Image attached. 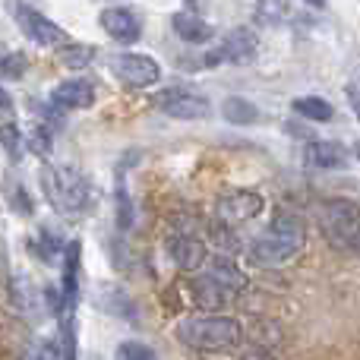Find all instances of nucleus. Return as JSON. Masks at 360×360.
Here are the masks:
<instances>
[{
  "mask_svg": "<svg viewBox=\"0 0 360 360\" xmlns=\"http://www.w3.org/2000/svg\"><path fill=\"white\" fill-rule=\"evenodd\" d=\"M193 4H196V0H193Z\"/></svg>",
  "mask_w": 360,
  "mask_h": 360,
  "instance_id": "obj_30",
  "label": "nucleus"
},
{
  "mask_svg": "<svg viewBox=\"0 0 360 360\" xmlns=\"http://www.w3.org/2000/svg\"><path fill=\"white\" fill-rule=\"evenodd\" d=\"M13 13H16V22H19V29L25 32V38H29V41L41 44V48H63V44H70L67 32H63L57 22H51L48 16H41L38 10L19 4Z\"/></svg>",
  "mask_w": 360,
  "mask_h": 360,
  "instance_id": "obj_6",
  "label": "nucleus"
},
{
  "mask_svg": "<svg viewBox=\"0 0 360 360\" xmlns=\"http://www.w3.org/2000/svg\"><path fill=\"white\" fill-rule=\"evenodd\" d=\"M256 35L250 29H231L221 38L215 51L202 57V67H218V63H250L256 57Z\"/></svg>",
  "mask_w": 360,
  "mask_h": 360,
  "instance_id": "obj_7",
  "label": "nucleus"
},
{
  "mask_svg": "<svg viewBox=\"0 0 360 360\" xmlns=\"http://www.w3.org/2000/svg\"><path fill=\"white\" fill-rule=\"evenodd\" d=\"M41 186L48 202L54 205V212H60L67 218L82 215L89 209V202H92V184L73 165H44Z\"/></svg>",
  "mask_w": 360,
  "mask_h": 360,
  "instance_id": "obj_1",
  "label": "nucleus"
},
{
  "mask_svg": "<svg viewBox=\"0 0 360 360\" xmlns=\"http://www.w3.org/2000/svg\"><path fill=\"white\" fill-rule=\"evenodd\" d=\"M111 73L133 89H149L162 79V67L149 54H117L111 60Z\"/></svg>",
  "mask_w": 360,
  "mask_h": 360,
  "instance_id": "obj_5",
  "label": "nucleus"
},
{
  "mask_svg": "<svg viewBox=\"0 0 360 360\" xmlns=\"http://www.w3.org/2000/svg\"><path fill=\"white\" fill-rule=\"evenodd\" d=\"M171 25H174L180 41H186V44H205L215 38V29L202 16H196V13H174Z\"/></svg>",
  "mask_w": 360,
  "mask_h": 360,
  "instance_id": "obj_15",
  "label": "nucleus"
},
{
  "mask_svg": "<svg viewBox=\"0 0 360 360\" xmlns=\"http://www.w3.org/2000/svg\"><path fill=\"white\" fill-rule=\"evenodd\" d=\"M316 221L323 237L335 250H348L360 256V209L345 199H329L316 209Z\"/></svg>",
  "mask_w": 360,
  "mask_h": 360,
  "instance_id": "obj_4",
  "label": "nucleus"
},
{
  "mask_svg": "<svg viewBox=\"0 0 360 360\" xmlns=\"http://www.w3.org/2000/svg\"><path fill=\"white\" fill-rule=\"evenodd\" d=\"M25 67H29V60H25V54H4L0 57V76L4 79H19V76L25 73Z\"/></svg>",
  "mask_w": 360,
  "mask_h": 360,
  "instance_id": "obj_21",
  "label": "nucleus"
},
{
  "mask_svg": "<svg viewBox=\"0 0 360 360\" xmlns=\"http://www.w3.org/2000/svg\"><path fill=\"white\" fill-rule=\"evenodd\" d=\"M307 4H310V6H316V10H323V6H326V0H307Z\"/></svg>",
  "mask_w": 360,
  "mask_h": 360,
  "instance_id": "obj_29",
  "label": "nucleus"
},
{
  "mask_svg": "<svg viewBox=\"0 0 360 360\" xmlns=\"http://www.w3.org/2000/svg\"><path fill=\"white\" fill-rule=\"evenodd\" d=\"M0 139H4V149L10 152V155H19V152H22V133H19L16 124L0 127Z\"/></svg>",
  "mask_w": 360,
  "mask_h": 360,
  "instance_id": "obj_23",
  "label": "nucleus"
},
{
  "mask_svg": "<svg viewBox=\"0 0 360 360\" xmlns=\"http://www.w3.org/2000/svg\"><path fill=\"white\" fill-rule=\"evenodd\" d=\"M243 360H272L269 354H243Z\"/></svg>",
  "mask_w": 360,
  "mask_h": 360,
  "instance_id": "obj_28",
  "label": "nucleus"
},
{
  "mask_svg": "<svg viewBox=\"0 0 360 360\" xmlns=\"http://www.w3.org/2000/svg\"><path fill=\"white\" fill-rule=\"evenodd\" d=\"M300 250H304V221L297 215L278 212L272 218V224L253 240L250 253L262 266H281V262L294 259Z\"/></svg>",
  "mask_w": 360,
  "mask_h": 360,
  "instance_id": "obj_2",
  "label": "nucleus"
},
{
  "mask_svg": "<svg viewBox=\"0 0 360 360\" xmlns=\"http://www.w3.org/2000/svg\"><path fill=\"white\" fill-rule=\"evenodd\" d=\"M95 60V48L92 44H63V51H60V63L63 67H70V70H82V67H89V63Z\"/></svg>",
  "mask_w": 360,
  "mask_h": 360,
  "instance_id": "obj_19",
  "label": "nucleus"
},
{
  "mask_svg": "<svg viewBox=\"0 0 360 360\" xmlns=\"http://www.w3.org/2000/svg\"><path fill=\"white\" fill-rule=\"evenodd\" d=\"M205 278H212L218 288H224V291L234 297L237 291H243L247 288V275L240 272V269L234 266V259H228V256H215V259H209V269H205Z\"/></svg>",
  "mask_w": 360,
  "mask_h": 360,
  "instance_id": "obj_14",
  "label": "nucleus"
},
{
  "mask_svg": "<svg viewBox=\"0 0 360 360\" xmlns=\"http://www.w3.org/2000/svg\"><path fill=\"white\" fill-rule=\"evenodd\" d=\"M155 108L177 120H202L212 114L209 101L202 95L190 92V89H165V92L155 95Z\"/></svg>",
  "mask_w": 360,
  "mask_h": 360,
  "instance_id": "obj_8",
  "label": "nucleus"
},
{
  "mask_svg": "<svg viewBox=\"0 0 360 360\" xmlns=\"http://www.w3.org/2000/svg\"><path fill=\"white\" fill-rule=\"evenodd\" d=\"M262 212V196L250 190H237L228 193V196L218 202V215H221L224 224H243L250 218H256Z\"/></svg>",
  "mask_w": 360,
  "mask_h": 360,
  "instance_id": "obj_10",
  "label": "nucleus"
},
{
  "mask_svg": "<svg viewBox=\"0 0 360 360\" xmlns=\"http://www.w3.org/2000/svg\"><path fill=\"white\" fill-rule=\"evenodd\" d=\"M51 101L57 108H63V111H86L95 101V86L89 79H67L60 86H54Z\"/></svg>",
  "mask_w": 360,
  "mask_h": 360,
  "instance_id": "obj_11",
  "label": "nucleus"
},
{
  "mask_svg": "<svg viewBox=\"0 0 360 360\" xmlns=\"http://www.w3.org/2000/svg\"><path fill=\"white\" fill-rule=\"evenodd\" d=\"M13 111V98L6 89H0V114H10Z\"/></svg>",
  "mask_w": 360,
  "mask_h": 360,
  "instance_id": "obj_27",
  "label": "nucleus"
},
{
  "mask_svg": "<svg viewBox=\"0 0 360 360\" xmlns=\"http://www.w3.org/2000/svg\"><path fill=\"white\" fill-rule=\"evenodd\" d=\"M345 95H348V105H351V111H354V117L360 120V82H348V89H345Z\"/></svg>",
  "mask_w": 360,
  "mask_h": 360,
  "instance_id": "obj_26",
  "label": "nucleus"
},
{
  "mask_svg": "<svg viewBox=\"0 0 360 360\" xmlns=\"http://www.w3.org/2000/svg\"><path fill=\"white\" fill-rule=\"evenodd\" d=\"M25 360H63V348H57L51 338H41V342L32 345V351Z\"/></svg>",
  "mask_w": 360,
  "mask_h": 360,
  "instance_id": "obj_22",
  "label": "nucleus"
},
{
  "mask_svg": "<svg viewBox=\"0 0 360 360\" xmlns=\"http://www.w3.org/2000/svg\"><path fill=\"white\" fill-rule=\"evenodd\" d=\"M221 114H224V120H228V124H234V127H250V124H256V120H259V108H256L253 101L240 98V95L224 98Z\"/></svg>",
  "mask_w": 360,
  "mask_h": 360,
  "instance_id": "obj_17",
  "label": "nucleus"
},
{
  "mask_svg": "<svg viewBox=\"0 0 360 360\" xmlns=\"http://www.w3.org/2000/svg\"><path fill=\"white\" fill-rule=\"evenodd\" d=\"M294 111L307 120H316V124H326V120L335 117V108L326 98H316V95H304V98H294Z\"/></svg>",
  "mask_w": 360,
  "mask_h": 360,
  "instance_id": "obj_18",
  "label": "nucleus"
},
{
  "mask_svg": "<svg viewBox=\"0 0 360 360\" xmlns=\"http://www.w3.org/2000/svg\"><path fill=\"white\" fill-rule=\"evenodd\" d=\"M168 250H171V259H174L184 272H193V269H199L205 262L202 240L193 237V234H174L168 240Z\"/></svg>",
  "mask_w": 360,
  "mask_h": 360,
  "instance_id": "obj_13",
  "label": "nucleus"
},
{
  "mask_svg": "<svg viewBox=\"0 0 360 360\" xmlns=\"http://www.w3.org/2000/svg\"><path fill=\"white\" fill-rule=\"evenodd\" d=\"M348 149L335 139H313L307 143V165L310 168H319V171H338L348 165Z\"/></svg>",
  "mask_w": 360,
  "mask_h": 360,
  "instance_id": "obj_12",
  "label": "nucleus"
},
{
  "mask_svg": "<svg viewBox=\"0 0 360 360\" xmlns=\"http://www.w3.org/2000/svg\"><path fill=\"white\" fill-rule=\"evenodd\" d=\"M29 139H32V152H38V155H48L51 152V139H48V133L44 130H35Z\"/></svg>",
  "mask_w": 360,
  "mask_h": 360,
  "instance_id": "obj_25",
  "label": "nucleus"
},
{
  "mask_svg": "<svg viewBox=\"0 0 360 360\" xmlns=\"http://www.w3.org/2000/svg\"><path fill=\"white\" fill-rule=\"evenodd\" d=\"M114 357H117V360H158L155 351H152L149 345H143V342H124V345H117Z\"/></svg>",
  "mask_w": 360,
  "mask_h": 360,
  "instance_id": "obj_20",
  "label": "nucleus"
},
{
  "mask_svg": "<svg viewBox=\"0 0 360 360\" xmlns=\"http://www.w3.org/2000/svg\"><path fill=\"white\" fill-rule=\"evenodd\" d=\"M98 307L105 313H111V316H117V319H127V323H136V304L130 300V294H124L120 288H114V285H101L98 288Z\"/></svg>",
  "mask_w": 360,
  "mask_h": 360,
  "instance_id": "obj_16",
  "label": "nucleus"
},
{
  "mask_svg": "<svg viewBox=\"0 0 360 360\" xmlns=\"http://www.w3.org/2000/svg\"><path fill=\"white\" fill-rule=\"evenodd\" d=\"M259 19L262 22H281L285 19V0H259Z\"/></svg>",
  "mask_w": 360,
  "mask_h": 360,
  "instance_id": "obj_24",
  "label": "nucleus"
},
{
  "mask_svg": "<svg viewBox=\"0 0 360 360\" xmlns=\"http://www.w3.org/2000/svg\"><path fill=\"white\" fill-rule=\"evenodd\" d=\"M177 338L186 348L196 351H228L240 342V326L237 319L209 313V316H186L177 323Z\"/></svg>",
  "mask_w": 360,
  "mask_h": 360,
  "instance_id": "obj_3",
  "label": "nucleus"
},
{
  "mask_svg": "<svg viewBox=\"0 0 360 360\" xmlns=\"http://www.w3.org/2000/svg\"><path fill=\"white\" fill-rule=\"evenodd\" d=\"M98 22L117 44H133L143 35V22H139L130 10H124V6H108V10H101Z\"/></svg>",
  "mask_w": 360,
  "mask_h": 360,
  "instance_id": "obj_9",
  "label": "nucleus"
}]
</instances>
